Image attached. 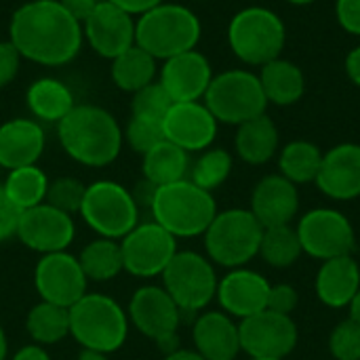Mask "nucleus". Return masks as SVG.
<instances>
[{"label": "nucleus", "instance_id": "obj_10", "mask_svg": "<svg viewBox=\"0 0 360 360\" xmlns=\"http://www.w3.org/2000/svg\"><path fill=\"white\" fill-rule=\"evenodd\" d=\"M160 276L165 291L181 312H200L217 295L219 278L213 262L196 251H177Z\"/></svg>", "mask_w": 360, "mask_h": 360}, {"label": "nucleus", "instance_id": "obj_16", "mask_svg": "<svg viewBox=\"0 0 360 360\" xmlns=\"http://www.w3.org/2000/svg\"><path fill=\"white\" fill-rule=\"evenodd\" d=\"M15 236L23 247L40 255H49L65 251L72 245L76 236V226L72 215L42 202L21 211Z\"/></svg>", "mask_w": 360, "mask_h": 360}, {"label": "nucleus", "instance_id": "obj_14", "mask_svg": "<svg viewBox=\"0 0 360 360\" xmlns=\"http://www.w3.org/2000/svg\"><path fill=\"white\" fill-rule=\"evenodd\" d=\"M240 352L249 359L285 360L297 346L300 331L291 316L264 310L255 316L240 321Z\"/></svg>", "mask_w": 360, "mask_h": 360}, {"label": "nucleus", "instance_id": "obj_38", "mask_svg": "<svg viewBox=\"0 0 360 360\" xmlns=\"http://www.w3.org/2000/svg\"><path fill=\"white\" fill-rule=\"evenodd\" d=\"M122 137L131 146V150H135V152H139L143 156L154 146H158L160 141H165L162 120L143 118V116H131L127 129L122 131Z\"/></svg>", "mask_w": 360, "mask_h": 360}, {"label": "nucleus", "instance_id": "obj_43", "mask_svg": "<svg viewBox=\"0 0 360 360\" xmlns=\"http://www.w3.org/2000/svg\"><path fill=\"white\" fill-rule=\"evenodd\" d=\"M19 215H21V209H17L11 202V198L4 194V190L0 188V243L17 234Z\"/></svg>", "mask_w": 360, "mask_h": 360}, {"label": "nucleus", "instance_id": "obj_3", "mask_svg": "<svg viewBox=\"0 0 360 360\" xmlns=\"http://www.w3.org/2000/svg\"><path fill=\"white\" fill-rule=\"evenodd\" d=\"M200 34L198 17L188 6L173 2H162L135 19V44L162 61L194 51Z\"/></svg>", "mask_w": 360, "mask_h": 360}, {"label": "nucleus", "instance_id": "obj_23", "mask_svg": "<svg viewBox=\"0 0 360 360\" xmlns=\"http://www.w3.org/2000/svg\"><path fill=\"white\" fill-rule=\"evenodd\" d=\"M194 350L207 360H234L240 354L238 325L221 310L202 312L192 327Z\"/></svg>", "mask_w": 360, "mask_h": 360}, {"label": "nucleus", "instance_id": "obj_39", "mask_svg": "<svg viewBox=\"0 0 360 360\" xmlns=\"http://www.w3.org/2000/svg\"><path fill=\"white\" fill-rule=\"evenodd\" d=\"M171 105H173V99L169 97V93L165 91L160 82H150L148 86L133 93V99H131L133 116H143V118H154V120H162Z\"/></svg>", "mask_w": 360, "mask_h": 360}, {"label": "nucleus", "instance_id": "obj_52", "mask_svg": "<svg viewBox=\"0 0 360 360\" xmlns=\"http://www.w3.org/2000/svg\"><path fill=\"white\" fill-rule=\"evenodd\" d=\"M6 356H8V340L4 329L0 327V360H6Z\"/></svg>", "mask_w": 360, "mask_h": 360}, {"label": "nucleus", "instance_id": "obj_49", "mask_svg": "<svg viewBox=\"0 0 360 360\" xmlns=\"http://www.w3.org/2000/svg\"><path fill=\"white\" fill-rule=\"evenodd\" d=\"M165 360H207L205 356H200L196 350H186V348H177L175 352L165 354Z\"/></svg>", "mask_w": 360, "mask_h": 360}, {"label": "nucleus", "instance_id": "obj_50", "mask_svg": "<svg viewBox=\"0 0 360 360\" xmlns=\"http://www.w3.org/2000/svg\"><path fill=\"white\" fill-rule=\"evenodd\" d=\"M348 308H350V319L360 325V289H359V293L354 295V300H352V304H350Z\"/></svg>", "mask_w": 360, "mask_h": 360}, {"label": "nucleus", "instance_id": "obj_40", "mask_svg": "<svg viewBox=\"0 0 360 360\" xmlns=\"http://www.w3.org/2000/svg\"><path fill=\"white\" fill-rule=\"evenodd\" d=\"M329 352L335 360H360V325L352 319L338 323L329 335Z\"/></svg>", "mask_w": 360, "mask_h": 360}, {"label": "nucleus", "instance_id": "obj_45", "mask_svg": "<svg viewBox=\"0 0 360 360\" xmlns=\"http://www.w3.org/2000/svg\"><path fill=\"white\" fill-rule=\"evenodd\" d=\"M65 8H68V13L72 15V17H76L80 23L93 13V8L101 2V0H59Z\"/></svg>", "mask_w": 360, "mask_h": 360}, {"label": "nucleus", "instance_id": "obj_44", "mask_svg": "<svg viewBox=\"0 0 360 360\" xmlns=\"http://www.w3.org/2000/svg\"><path fill=\"white\" fill-rule=\"evenodd\" d=\"M335 15L346 32L360 36V0H338Z\"/></svg>", "mask_w": 360, "mask_h": 360}, {"label": "nucleus", "instance_id": "obj_7", "mask_svg": "<svg viewBox=\"0 0 360 360\" xmlns=\"http://www.w3.org/2000/svg\"><path fill=\"white\" fill-rule=\"evenodd\" d=\"M287 40L283 19L264 6H247L238 11L228 25V42L232 53L249 65H266L281 57Z\"/></svg>", "mask_w": 360, "mask_h": 360}, {"label": "nucleus", "instance_id": "obj_42", "mask_svg": "<svg viewBox=\"0 0 360 360\" xmlns=\"http://www.w3.org/2000/svg\"><path fill=\"white\" fill-rule=\"evenodd\" d=\"M21 55L11 40H0V89L8 86L19 74Z\"/></svg>", "mask_w": 360, "mask_h": 360}, {"label": "nucleus", "instance_id": "obj_53", "mask_svg": "<svg viewBox=\"0 0 360 360\" xmlns=\"http://www.w3.org/2000/svg\"><path fill=\"white\" fill-rule=\"evenodd\" d=\"M287 2H291V4H295V6H306V4H312V2H316V0H287Z\"/></svg>", "mask_w": 360, "mask_h": 360}, {"label": "nucleus", "instance_id": "obj_51", "mask_svg": "<svg viewBox=\"0 0 360 360\" xmlns=\"http://www.w3.org/2000/svg\"><path fill=\"white\" fill-rule=\"evenodd\" d=\"M78 360H110V359H108V354H103V352H95V350H82V352L78 354Z\"/></svg>", "mask_w": 360, "mask_h": 360}, {"label": "nucleus", "instance_id": "obj_8", "mask_svg": "<svg viewBox=\"0 0 360 360\" xmlns=\"http://www.w3.org/2000/svg\"><path fill=\"white\" fill-rule=\"evenodd\" d=\"M202 99L217 122L236 127L266 114L268 108L259 76L247 70H228L213 76Z\"/></svg>", "mask_w": 360, "mask_h": 360}, {"label": "nucleus", "instance_id": "obj_47", "mask_svg": "<svg viewBox=\"0 0 360 360\" xmlns=\"http://www.w3.org/2000/svg\"><path fill=\"white\" fill-rule=\"evenodd\" d=\"M11 360H51L49 352L44 350V346L38 344H27L23 348H19Z\"/></svg>", "mask_w": 360, "mask_h": 360}, {"label": "nucleus", "instance_id": "obj_34", "mask_svg": "<svg viewBox=\"0 0 360 360\" xmlns=\"http://www.w3.org/2000/svg\"><path fill=\"white\" fill-rule=\"evenodd\" d=\"M2 190L17 209L25 211V209H32V207L44 202L46 190H49V177L36 165L13 169L6 175Z\"/></svg>", "mask_w": 360, "mask_h": 360}, {"label": "nucleus", "instance_id": "obj_4", "mask_svg": "<svg viewBox=\"0 0 360 360\" xmlns=\"http://www.w3.org/2000/svg\"><path fill=\"white\" fill-rule=\"evenodd\" d=\"M150 211L154 221L175 238H194L207 232L217 215V205L211 192L181 179L156 188Z\"/></svg>", "mask_w": 360, "mask_h": 360}, {"label": "nucleus", "instance_id": "obj_30", "mask_svg": "<svg viewBox=\"0 0 360 360\" xmlns=\"http://www.w3.org/2000/svg\"><path fill=\"white\" fill-rule=\"evenodd\" d=\"M156 72H158L156 59L137 44L114 57L110 65L112 82L127 93H137L139 89L154 82Z\"/></svg>", "mask_w": 360, "mask_h": 360}, {"label": "nucleus", "instance_id": "obj_27", "mask_svg": "<svg viewBox=\"0 0 360 360\" xmlns=\"http://www.w3.org/2000/svg\"><path fill=\"white\" fill-rule=\"evenodd\" d=\"M25 103L38 120L55 124H59L76 108L70 86L57 78H40L30 84Z\"/></svg>", "mask_w": 360, "mask_h": 360}, {"label": "nucleus", "instance_id": "obj_15", "mask_svg": "<svg viewBox=\"0 0 360 360\" xmlns=\"http://www.w3.org/2000/svg\"><path fill=\"white\" fill-rule=\"evenodd\" d=\"M86 276L78 264V257L59 251L42 255L34 270V287L42 302L72 308L86 293Z\"/></svg>", "mask_w": 360, "mask_h": 360}, {"label": "nucleus", "instance_id": "obj_28", "mask_svg": "<svg viewBox=\"0 0 360 360\" xmlns=\"http://www.w3.org/2000/svg\"><path fill=\"white\" fill-rule=\"evenodd\" d=\"M259 82L268 103L274 105H293L302 99L306 91L304 72L295 63L281 57L262 65Z\"/></svg>", "mask_w": 360, "mask_h": 360}, {"label": "nucleus", "instance_id": "obj_2", "mask_svg": "<svg viewBox=\"0 0 360 360\" xmlns=\"http://www.w3.org/2000/svg\"><path fill=\"white\" fill-rule=\"evenodd\" d=\"M57 137L63 152L84 167H108L122 150L118 120L99 105H76L59 124Z\"/></svg>", "mask_w": 360, "mask_h": 360}, {"label": "nucleus", "instance_id": "obj_6", "mask_svg": "<svg viewBox=\"0 0 360 360\" xmlns=\"http://www.w3.org/2000/svg\"><path fill=\"white\" fill-rule=\"evenodd\" d=\"M264 228L249 209L217 211L207 228L205 249L207 257L224 268H245L259 255Z\"/></svg>", "mask_w": 360, "mask_h": 360}, {"label": "nucleus", "instance_id": "obj_17", "mask_svg": "<svg viewBox=\"0 0 360 360\" xmlns=\"http://www.w3.org/2000/svg\"><path fill=\"white\" fill-rule=\"evenodd\" d=\"M82 34L97 55L112 61L135 44V17L110 0H101L82 21Z\"/></svg>", "mask_w": 360, "mask_h": 360}, {"label": "nucleus", "instance_id": "obj_20", "mask_svg": "<svg viewBox=\"0 0 360 360\" xmlns=\"http://www.w3.org/2000/svg\"><path fill=\"white\" fill-rule=\"evenodd\" d=\"M211 80L213 72L209 59L194 49L167 59L160 68L158 82L165 86L173 103H184L202 99Z\"/></svg>", "mask_w": 360, "mask_h": 360}, {"label": "nucleus", "instance_id": "obj_1", "mask_svg": "<svg viewBox=\"0 0 360 360\" xmlns=\"http://www.w3.org/2000/svg\"><path fill=\"white\" fill-rule=\"evenodd\" d=\"M8 40L21 57L59 68L82 49V23L59 0H30L21 4L8 23Z\"/></svg>", "mask_w": 360, "mask_h": 360}, {"label": "nucleus", "instance_id": "obj_36", "mask_svg": "<svg viewBox=\"0 0 360 360\" xmlns=\"http://www.w3.org/2000/svg\"><path fill=\"white\" fill-rule=\"evenodd\" d=\"M230 173H232L230 152L221 148H211L205 150L190 167V181L207 192H213L230 177Z\"/></svg>", "mask_w": 360, "mask_h": 360}, {"label": "nucleus", "instance_id": "obj_25", "mask_svg": "<svg viewBox=\"0 0 360 360\" xmlns=\"http://www.w3.org/2000/svg\"><path fill=\"white\" fill-rule=\"evenodd\" d=\"M319 300L327 308H348L360 289V266L352 255H342L323 262L316 283Z\"/></svg>", "mask_w": 360, "mask_h": 360}, {"label": "nucleus", "instance_id": "obj_32", "mask_svg": "<svg viewBox=\"0 0 360 360\" xmlns=\"http://www.w3.org/2000/svg\"><path fill=\"white\" fill-rule=\"evenodd\" d=\"M323 152L319 146L306 139H297L287 143L278 154V169L281 175L287 177L295 186L314 184L321 171Z\"/></svg>", "mask_w": 360, "mask_h": 360}, {"label": "nucleus", "instance_id": "obj_26", "mask_svg": "<svg viewBox=\"0 0 360 360\" xmlns=\"http://www.w3.org/2000/svg\"><path fill=\"white\" fill-rule=\"evenodd\" d=\"M278 129L266 114L238 124L234 146L240 160L247 165H266L278 152Z\"/></svg>", "mask_w": 360, "mask_h": 360}, {"label": "nucleus", "instance_id": "obj_54", "mask_svg": "<svg viewBox=\"0 0 360 360\" xmlns=\"http://www.w3.org/2000/svg\"><path fill=\"white\" fill-rule=\"evenodd\" d=\"M251 360H281V359H251Z\"/></svg>", "mask_w": 360, "mask_h": 360}, {"label": "nucleus", "instance_id": "obj_48", "mask_svg": "<svg viewBox=\"0 0 360 360\" xmlns=\"http://www.w3.org/2000/svg\"><path fill=\"white\" fill-rule=\"evenodd\" d=\"M346 74L356 86H360V46L352 49L348 53V57H346Z\"/></svg>", "mask_w": 360, "mask_h": 360}, {"label": "nucleus", "instance_id": "obj_29", "mask_svg": "<svg viewBox=\"0 0 360 360\" xmlns=\"http://www.w3.org/2000/svg\"><path fill=\"white\" fill-rule=\"evenodd\" d=\"M141 171H143V179H148L156 188L169 186L186 179L190 171V156L186 150L165 139L143 154Z\"/></svg>", "mask_w": 360, "mask_h": 360}, {"label": "nucleus", "instance_id": "obj_33", "mask_svg": "<svg viewBox=\"0 0 360 360\" xmlns=\"http://www.w3.org/2000/svg\"><path fill=\"white\" fill-rule=\"evenodd\" d=\"M78 264L86 276V281L105 283L116 278L124 266H122V251L120 243L112 238H95L91 240L78 257Z\"/></svg>", "mask_w": 360, "mask_h": 360}, {"label": "nucleus", "instance_id": "obj_46", "mask_svg": "<svg viewBox=\"0 0 360 360\" xmlns=\"http://www.w3.org/2000/svg\"><path fill=\"white\" fill-rule=\"evenodd\" d=\"M112 4H116V6H120L122 11H127L129 15H143V13H148L150 8H154V6H158V4H162L165 0H110Z\"/></svg>", "mask_w": 360, "mask_h": 360}, {"label": "nucleus", "instance_id": "obj_22", "mask_svg": "<svg viewBox=\"0 0 360 360\" xmlns=\"http://www.w3.org/2000/svg\"><path fill=\"white\" fill-rule=\"evenodd\" d=\"M333 200H354L360 196V146L340 143L323 154L321 171L314 181Z\"/></svg>", "mask_w": 360, "mask_h": 360}, {"label": "nucleus", "instance_id": "obj_19", "mask_svg": "<svg viewBox=\"0 0 360 360\" xmlns=\"http://www.w3.org/2000/svg\"><path fill=\"white\" fill-rule=\"evenodd\" d=\"M268 295L270 283L259 272L234 268L219 281L215 300L219 302L221 312L245 321L268 308Z\"/></svg>", "mask_w": 360, "mask_h": 360}, {"label": "nucleus", "instance_id": "obj_18", "mask_svg": "<svg viewBox=\"0 0 360 360\" xmlns=\"http://www.w3.org/2000/svg\"><path fill=\"white\" fill-rule=\"evenodd\" d=\"M165 139L190 152H205L217 137V120L200 101L173 103L162 118Z\"/></svg>", "mask_w": 360, "mask_h": 360}, {"label": "nucleus", "instance_id": "obj_35", "mask_svg": "<svg viewBox=\"0 0 360 360\" xmlns=\"http://www.w3.org/2000/svg\"><path fill=\"white\" fill-rule=\"evenodd\" d=\"M304 255L302 243L297 236V230L293 224L289 226H276V228H264L262 245H259V257L272 266V268H291L300 257Z\"/></svg>", "mask_w": 360, "mask_h": 360}, {"label": "nucleus", "instance_id": "obj_12", "mask_svg": "<svg viewBox=\"0 0 360 360\" xmlns=\"http://www.w3.org/2000/svg\"><path fill=\"white\" fill-rule=\"evenodd\" d=\"M295 230L302 243V251L319 262L352 255L356 247L354 226L338 209H312L300 217Z\"/></svg>", "mask_w": 360, "mask_h": 360}, {"label": "nucleus", "instance_id": "obj_37", "mask_svg": "<svg viewBox=\"0 0 360 360\" xmlns=\"http://www.w3.org/2000/svg\"><path fill=\"white\" fill-rule=\"evenodd\" d=\"M84 192L86 186L76 179V177H57L53 181H49V190H46V198L44 202L68 213H80L82 200H84Z\"/></svg>", "mask_w": 360, "mask_h": 360}, {"label": "nucleus", "instance_id": "obj_5", "mask_svg": "<svg viewBox=\"0 0 360 360\" xmlns=\"http://www.w3.org/2000/svg\"><path fill=\"white\" fill-rule=\"evenodd\" d=\"M70 335L82 350L112 354L129 335V316L122 306L103 293H84L70 308Z\"/></svg>", "mask_w": 360, "mask_h": 360}, {"label": "nucleus", "instance_id": "obj_21", "mask_svg": "<svg viewBox=\"0 0 360 360\" xmlns=\"http://www.w3.org/2000/svg\"><path fill=\"white\" fill-rule=\"evenodd\" d=\"M262 228H276L293 224L300 211V192L281 173L268 175L257 181L251 194V209Z\"/></svg>", "mask_w": 360, "mask_h": 360}, {"label": "nucleus", "instance_id": "obj_9", "mask_svg": "<svg viewBox=\"0 0 360 360\" xmlns=\"http://www.w3.org/2000/svg\"><path fill=\"white\" fill-rule=\"evenodd\" d=\"M80 215L101 238L118 240L139 224V205L124 186L103 179L86 186Z\"/></svg>", "mask_w": 360, "mask_h": 360}, {"label": "nucleus", "instance_id": "obj_13", "mask_svg": "<svg viewBox=\"0 0 360 360\" xmlns=\"http://www.w3.org/2000/svg\"><path fill=\"white\" fill-rule=\"evenodd\" d=\"M122 266L137 278H154L165 272L177 253V238L156 221L137 224L120 238Z\"/></svg>", "mask_w": 360, "mask_h": 360}, {"label": "nucleus", "instance_id": "obj_24", "mask_svg": "<svg viewBox=\"0 0 360 360\" xmlns=\"http://www.w3.org/2000/svg\"><path fill=\"white\" fill-rule=\"evenodd\" d=\"M44 152V131L32 118H13L0 124V167L6 171L36 165Z\"/></svg>", "mask_w": 360, "mask_h": 360}, {"label": "nucleus", "instance_id": "obj_31", "mask_svg": "<svg viewBox=\"0 0 360 360\" xmlns=\"http://www.w3.org/2000/svg\"><path fill=\"white\" fill-rule=\"evenodd\" d=\"M25 331L38 346L59 344L70 335V310L40 300L25 316Z\"/></svg>", "mask_w": 360, "mask_h": 360}, {"label": "nucleus", "instance_id": "obj_11", "mask_svg": "<svg viewBox=\"0 0 360 360\" xmlns=\"http://www.w3.org/2000/svg\"><path fill=\"white\" fill-rule=\"evenodd\" d=\"M129 323L146 338L154 340L158 348L169 354L179 348V323L181 310L165 287L146 285L139 287L127 308Z\"/></svg>", "mask_w": 360, "mask_h": 360}, {"label": "nucleus", "instance_id": "obj_41", "mask_svg": "<svg viewBox=\"0 0 360 360\" xmlns=\"http://www.w3.org/2000/svg\"><path fill=\"white\" fill-rule=\"evenodd\" d=\"M297 302H300V295H297L295 287H291L287 283L270 285V295H268V308L266 310L291 316L293 310L297 308Z\"/></svg>", "mask_w": 360, "mask_h": 360}]
</instances>
